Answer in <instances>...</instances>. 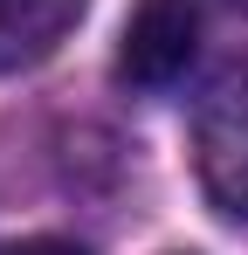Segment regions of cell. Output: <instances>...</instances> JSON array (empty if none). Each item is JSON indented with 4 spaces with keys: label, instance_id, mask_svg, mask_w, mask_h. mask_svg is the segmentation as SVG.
Wrapping results in <instances>:
<instances>
[{
    "label": "cell",
    "instance_id": "6da1fadb",
    "mask_svg": "<svg viewBox=\"0 0 248 255\" xmlns=\"http://www.w3.org/2000/svg\"><path fill=\"white\" fill-rule=\"evenodd\" d=\"M200 55V14L193 0H145L124 21L118 42V76L131 90H172Z\"/></svg>",
    "mask_w": 248,
    "mask_h": 255
},
{
    "label": "cell",
    "instance_id": "7a4b0ae2",
    "mask_svg": "<svg viewBox=\"0 0 248 255\" xmlns=\"http://www.w3.org/2000/svg\"><path fill=\"white\" fill-rule=\"evenodd\" d=\"M193 145H200V179L214 193V207L248 221V69H235L207 97Z\"/></svg>",
    "mask_w": 248,
    "mask_h": 255
},
{
    "label": "cell",
    "instance_id": "3957f363",
    "mask_svg": "<svg viewBox=\"0 0 248 255\" xmlns=\"http://www.w3.org/2000/svg\"><path fill=\"white\" fill-rule=\"evenodd\" d=\"M83 7L90 0H0V76L55 55V42L83 21Z\"/></svg>",
    "mask_w": 248,
    "mask_h": 255
},
{
    "label": "cell",
    "instance_id": "277c9868",
    "mask_svg": "<svg viewBox=\"0 0 248 255\" xmlns=\"http://www.w3.org/2000/svg\"><path fill=\"white\" fill-rule=\"evenodd\" d=\"M0 255H90V249L55 242V235H28V242H0Z\"/></svg>",
    "mask_w": 248,
    "mask_h": 255
},
{
    "label": "cell",
    "instance_id": "5b68a950",
    "mask_svg": "<svg viewBox=\"0 0 248 255\" xmlns=\"http://www.w3.org/2000/svg\"><path fill=\"white\" fill-rule=\"evenodd\" d=\"M221 7H242V14H248V0H221Z\"/></svg>",
    "mask_w": 248,
    "mask_h": 255
}]
</instances>
